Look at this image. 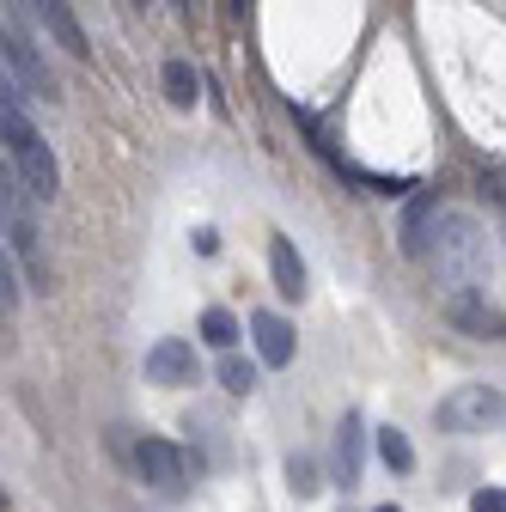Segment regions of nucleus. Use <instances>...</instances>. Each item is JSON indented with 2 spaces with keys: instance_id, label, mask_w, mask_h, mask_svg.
Here are the masks:
<instances>
[{
  "instance_id": "1",
  "label": "nucleus",
  "mask_w": 506,
  "mask_h": 512,
  "mask_svg": "<svg viewBox=\"0 0 506 512\" xmlns=\"http://www.w3.org/2000/svg\"><path fill=\"white\" fill-rule=\"evenodd\" d=\"M427 263L439 269V281H446L452 293H458V287H476V281L488 275V232H482L470 214L446 208V214H439V232H433Z\"/></svg>"
},
{
  "instance_id": "2",
  "label": "nucleus",
  "mask_w": 506,
  "mask_h": 512,
  "mask_svg": "<svg viewBox=\"0 0 506 512\" xmlns=\"http://www.w3.org/2000/svg\"><path fill=\"white\" fill-rule=\"evenodd\" d=\"M0 147H7L13 177L25 183V196H31V202H55V189H61V165H55L49 141L37 135V122H31L25 110H0Z\"/></svg>"
},
{
  "instance_id": "3",
  "label": "nucleus",
  "mask_w": 506,
  "mask_h": 512,
  "mask_svg": "<svg viewBox=\"0 0 506 512\" xmlns=\"http://www.w3.org/2000/svg\"><path fill=\"white\" fill-rule=\"evenodd\" d=\"M0 238L13 244L19 269H25V287L49 293V263H43V244H37V220L25 208V183L13 177V165H0Z\"/></svg>"
},
{
  "instance_id": "4",
  "label": "nucleus",
  "mask_w": 506,
  "mask_h": 512,
  "mask_svg": "<svg viewBox=\"0 0 506 512\" xmlns=\"http://www.w3.org/2000/svg\"><path fill=\"white\" fill-rule=\"evenodd\" d=\"M433 421L439 433H488L494 421H506V391L500 384H458L452 397H439Z\"/></svg>"
},
{
  "instance_id": "5",
  "label": "nucleus",
  "mask_w": 506,
  "mask_h": 512,
  "mask_svg": "<svg viewBox=\"0 0 506 512\" xmlns=\"http://www.w3.org/2000/svg\"><path fill=\"white\" fill-rule=\"evenodd\" d=\"M446 324L470 342H506V311L482 293V287H458L446 293Z\"/></svg>"
},
{
  "instance_id": "6",
  "label": "nucleus",
  "mask_w": 506,
  "mask_h": 512,
  "mask_svg": "<svg viewBox=\"0 0 506 512\" xmlns=\"http://www.w3.org/2000/svg\"><path fill=\"white\" fill-rule=\"evenodd\" d=\"M135 470H141V482H147L153 494H183V488H189V458L177 452L171 439H159V433H147V439L135 445Z\"/></svg>"
},
{
  "instance_id": "7",
  "label": "nucleus",
  "mask_w": 506,
  "mask_h": 512,
  "mask_svg": "<svg viewBox=\"0 0 506 512\" xmlns=\"http://www.w3.org/2000/svg\"><path fill=\"white\" fill-rule=\"evenodd\" d=\"M0 61H7V74L19 80V92L31 98V104H49L55 98V86H49V68H43V55L19 37V31H0Z\"/></svg>"
},
{
  "instance_id": "8",
  "label": "nucleus",
  "mask_w": 506,
  "mask_h": 512,
  "mask_svg": "<svg viewBox=\"0 0 506 512\" xmlns=\"http://www.w3.org/2000/svg\"><path fill=\"white\" fill-rule=\"evenodd\" d=\"M330 470H336L342 494H348V488H360V470H366V421H360V409H348V415L336 421V445H330Z\"/></svg>"
},
{
  "instance_id": "9",
  "label": "nucleus",
  "mask_w": 506,
  "mask_h": 512,
  "mask_svg": "<svg viewBox=\"0 0 506 512\" xmlns=\"http://www.w3.org/2000/svg\"><path fill=\"white\" fill-rule=\"evenodd\" d=\"M147 384H165V391H183V384H196V348L183 336H165L147 348Z\"/></svg>"
},
{
  "instance_id": "10",
  "label": "nucleus",
  "mask_w": 506,
  "mask_h": 512,
  "mask_svg": "<svg viewBox=\"0 0 506 512\" xmlns=\"http://www.w3.org/2000/svg\"><path fill=\"white\" fill-rule=\"evenodd\" d=\"M439 196L433 189H421V196H409V208H403V226H397V238H403V256H415V263H427V250H433V232H439Z\"/></svg>"
},
{
  "instance_id": "11",
  "label": "nucleus",
  "mask_w": 506,
  "mask_h": 512,
  "mask_svg": "<svg viewBox=\"0 0 506 512\" xmlns=\"http://www.w3.org/2000/svg\"><path fill=\"white\" fill-rule=\"evenodd\" d=\"M31 13H37V25L68 49L74 61H92V43H86V25H80V13L68 7V0H31Z\"/></svg>"
},
{
  "instance_id": "12",
  "label": "nucleus",
  "mask_w": 506,
  "mask_h": 512,
  "mask_svg": "<svg viewBox=\"0 0 506 512\" xmlns=\"http://www.w3.org/2000/svg\"><path fill=\"white\" fill-rule=\"evenodd\" d=\"M250 336H257V366H293L299 354V336L281 311H257L250 317Z\"/></svg>"
},
{
  "instance_id": "13",
  "label": "nucleus",
  "mask_w": 506,
  "mask_h": 512,
  "mask_svg": "<svg viewBox=\"0 0 506 512\" xmlns=\"http://www.w3.org/2000/svg\"><path fill=\"white\" fill-rule=\"evenodd\" d=\"M269 275H275V293H287V299H305V256L293 250V238L287 232H275L269 238Z\"/></svg>"
},
{
  "instance_id": "14",
  "label": "nucleus",
  "mask_w": 506,
  "mask_h": 512,
  "mask_svg": "<svg viewBox=\"0 0 506 512\" xmlns=\"http://www.w3.org/2000/svg\"><path fill=\"white\" fill-rule=\"evenodd\" d=\"M159 86H165V98H171L177 110H196V98H202V74H196V61L171 55L165 68H159Z\"/></svg>"
},
{
  "instance_id": "15",
  "label": "nucleus",
  "mask_w": 506,
  "mask_h": 512,
  "mask_svg": "<svg viewBox=\"0 0 506 512\" xmlns=\"http://www.w3.org/2000/svg\"><path fill=\"white\" fill-rule=\"evenodd\" d=\"M372 445H378V458H385V470H397V476H409V470H415V445H409V433H403V427H378V433H372Z\"/></svg>"
},
{
  "instance_id": "16",
  "label": "nucleus",
  "mask_w": 506,
  "mask_h": 512,
  "mask_svg": "<svg viewBox=\"0 0 506 512\" xmlns=\"http://www.w3.org/2000/svg\"><path fill=\"white\" fill-rule=\"evenodd\" d=\"M202 342H208V348H220V354H232V348H238V317H232L226 305H208V311H202Z\"/></svg>"
},
{
  "instance_id": "17",
  "label": "nucleus",
  "mask_w": 506,
  "mask_h": 512,
  "mask_svg": "<svg viewBox=\"0 0 506 512\" xmlns=\"http://www.w3.org/2000/svg\"><path fill=\"white\" fill-rule=\"evenodd\" d=\"M220 384L232 397H250L257 391V360H244V354H220Z\"/></svg>"
},
{
  "instance_id": "18",
  "label": "nucleus",
  "mask_w": 506,
  "mask_h": 512,
  "mask_svg": "<svg viewBox=\"0 0 506 512\" xmlns=\"http://www.w3.org/2000/svg\"><path fill=\"white\" fill-rule=\"evenodd\" d=\"M287 482H293V494H299V500L324 488V482H318V464H311L305 452H299V458H287Z\"/></svg>"
},
{
  "instance_id": "19",
  "label": "nucleus",
  "mask_w": 506,
  "mask_h": 512,
  "mask_svg": "<svg viewBox=\"0 0 506 512\" xmlns=\"http://www.w3.org/2000/svg\"><path fill=\"white\" fill-rule=\"evenodd\" d=\"M19 275H13V256H7V244H0V311H13L19 305Z\"/></svg>"
},
{
  "instance_id": "20",
  "label": "nucleus",
  "mask_w": 506,
  "mask_h": 512,
  "mask_svg": "<svg viewBox=\"0 0 506 512\" xmlns=\"http://www.w3.org/2000/svg\"><path fill=\"white\" fill-rule=\"evenodd\" d=\"M470 512H506V488H476L470 494Z\"/></svg>"
},
{
  "instance_id": "21",
  "label": "nucleus",
  "mask_w": 506,
  "mask_h": 512,
  "mask_svg": "<svg viewBox=\"0 0 506 512\" xmlns=\"http://www.w3.org/2000/svg\"><path fill=\"white\" fill-rule=\"evenodd\" d=\"M7 506H13V500H7V488H0V512H7Z\"/></svg>"
},
{
  "instance_id": "22",
  "label": "nucleus",
  "mask_w": 506,
  "mask_h": 512,
  "mask_svg": "<svg viewBox=\"0 0 506 512\" xmlns=\"http://www.w3.org/2000/svg\"><path fill=\"white\" fill-rule=\"evenodd\" d=\"M244 7H250V0H232V13H244Z\"/></svg>"
},
{
  "instance_id": "23",
  "label": "nucleus",
  "mask_w": 506,
  "mask_h": 512,
  "mask_svg": "<svg viewBox=\"0 0 506 512\" xmlns=\"http://www.w3.org/2000/svg\"><path fill=\"white\" fill-rule=\"evenodd\" d=\"M372 512H403V506H372Z\"/></svg>"
},
{
  "instance_id": "24",
  "label": "nucleus",
  "mask_w": 506,
  "mask_h": 512,
  "mask_svg": "<svg viewBox=\"0 0 506 512\" xmlns=\"http://www.w3.org/2000/svg\"><path fill=\"white\" fill-rule=\"evenodd\" d=\"M135 7H141V0H135Z\"/></svg>"
}]
</instances>
